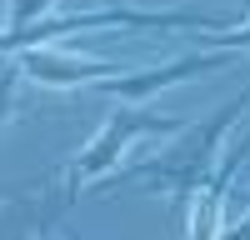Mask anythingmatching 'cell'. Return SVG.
Instances as JSON below:
<instances>
[{"label": "cell", "instance_id": "obj_2", "mask_svg": "<svg viewBox=\"0 0 250 240\" xmlns=\"http://www.w3.org/2000/svg\"><path fill=\"white\" fill-rule=\"evenodd\" d=\"M25 70L40 75L45 85H75V80H100V75H110L115 65H100V60H65V55H40V50H30V55H25Z\"/></svg>", "mask_w": 250, "mask_h": 240}, {"label": "cell", "instance_id": "obj_1", "mask_svg": "<svg viewBox=\"0 0 250 240\" xmlns=\"http://www.w3.org/2000/svg\"><path fill=\"white\" fill-rule=\"evenodd\" d=\"M140 130H175V120H165V115H140V110H115V115H110V125H105V135H100L95 145L80 155L75 180H80V175H95V170H105V165H115L120 145H125L130 135H140Z\"/></svg>", "mask_w": 250, "mask_h": 240}]
</instances>
